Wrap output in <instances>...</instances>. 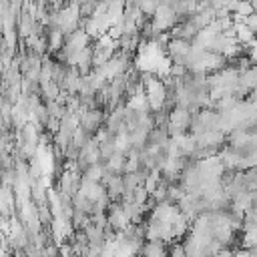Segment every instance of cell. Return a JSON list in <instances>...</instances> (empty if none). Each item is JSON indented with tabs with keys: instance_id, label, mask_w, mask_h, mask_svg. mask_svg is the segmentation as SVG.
I'll use <instances>...</instances> for the list:
<instances>
[{
	"instance_id": "cell-1",
	"label": "cell",
	"mask_w": 257,
	"mask_h": 257,
	"mask_svg": "<svg viewBox=\"0 0 257 257\" xmlns=\"http://www.w3.org/2000/svg\"><path fill=\"white\" fill-rule=\"evenodd\" d=\"M161 6V0H139V10L143 16H153L157 12V8Z\"/></svg>"
}]
</instances>
